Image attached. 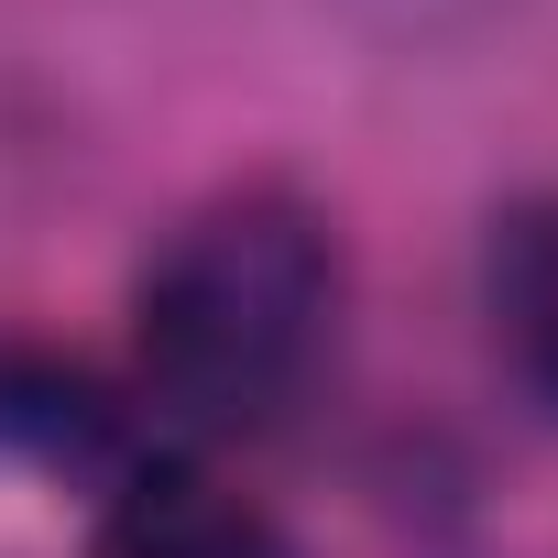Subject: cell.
Wrapping results in <instances>:
<instances>
[{"mask_svg": "<svg viewBox=\"0 0 558 558\" xmlns=\"http://www.w3.org/2000/svg\"><path fill=\"white\" fill-rule=\"evenodd\" d=\"M482 329H493L504 384L536 416H558V186L493 208V230H482Z\"/></svg>", "mask_w": 558, "mask_h": 558, "instance_id": "obj_4", "label": "cell"}, {"mask_svg": "<svg viewBox=\"0 0 558 558\" xmlns=\"http://www.w3.org/2000/svg\"><path fill=\"white\" fill-rule=\"evenodd\" d=\"M154 449L132 373H99L88 351L45 340V329H0V460L66 482V493H110L132 460Z\"/></svg>", "mask_w": 558, "mask_h": 558, "instance_id": "obj_2", "label": "cell"}, {"mask_svg": "<svg viewBox=\"0 0 558 558\" xmlns=\"http://www.w3.org/2000/svg\"><path fill=\"white\" fill-rule=\"evenodd\" d=\"M340 318V208L296 175H230L197 208H175L132 274V395L175 438H252L318 384Z\"/></svg>", "mask_w": 558, "mask_h": 558, "instance_id": "obj_1", "label": "cell"}, {"mask_svg": "<svg viewBox=\"0 0 558 558\" xmlns=\"http://www.w3.org/2000/svg\"><path fill=\"white\" fill-rule=\"evenodd\" d=\"M340 23H362L373 45H460V34H482L504 0H329Z\"/></svg>", "mask_w": 558, "mask_h": 558, "instance_id": "obj_5", "label": "cell"}, {"mask_svg": "<svg viewBox=\"0 0 558 558\" xmlns=\"http://www.w3.org/2000/svg\"><path fill=\"white\" fill-rule=\"evenodd\" d=\"M77 558H307V547H296V525L274 514L263 493H241L219 460H197V449H143V460L99 493Z\"/></svg>", "mask_w": 558, "mask_h": 558, "instance_id": "obj_3", "label": "cell"}]
</instances>
